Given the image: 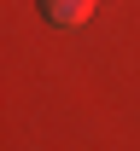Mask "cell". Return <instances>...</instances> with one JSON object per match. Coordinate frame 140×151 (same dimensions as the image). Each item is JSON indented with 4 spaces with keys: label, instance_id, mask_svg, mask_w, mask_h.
I'll return each mask as SVG.
<instances>
[{
    "label": "cell",
    "instance_id": "cell-1",
    "mask_svg": "<svg viewBox=\"0 0 140 151\" xmlns=\"http://www.w3.org/2000/svg\"><path fill=\"white\" fill-rule=\"evenodd\" d=\"M94 6L99 0H41V12H47L53 29H82V23L94 18Z\"/></svg>",
    "mask_w": 140,
    "mask_h": 151
}]
</instances>
